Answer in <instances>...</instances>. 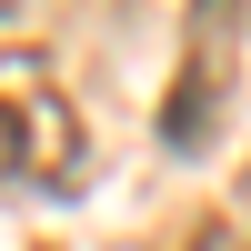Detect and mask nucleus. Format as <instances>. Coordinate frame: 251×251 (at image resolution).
Segmentation results:
<instances>
[{
	"mask_svg": "<svg viewBox=\"0 0 251 251\" xmlns=\"http://www.w3.org/2000/svg\"><path fill=\"white\" fill-rule=\"evenodd\" d=\"M10 181H40V191L80 181V111L40 50H0V191Z\"/></svg>",
	"mask_w": 251,
	"mask_h": 251,
	"instance_id": "obj_1",
	"label": "nucleus"
},
{
	"mask_svg": "<svg viewBox=\"0 0 251 251\" xmlns=\"http://www.w3.org/2000/svg\"><path fill=\"white\" fill-rule=\"evenodd\" d=\"M201 111H211V20L191 30V60H181V100L161 111V131H171L181 151H191V141H201Z\"/></svg>",
	"mask_w": 251,
	"mask_h": 251,
	"instance_id": "obj_2",
	"label": "nucleus"
}]
</instances>
